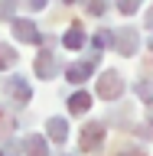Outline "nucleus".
Wrapping results in <instances>:
<instances>
[{"label":"nucleus","mask_w":153,"mask_h":156,"mask_svg":"<svg viewBox=\"0 0 153 156\" xmlns=\"http://www.w3.org/2000/svg\"><path fill=\"white\" fill-rule=\"evenodd\" d=\"M98 94L104 98V101H117V98L124 94V78L117 75V72H104V75L98 78Z\"/></svg>","instance_id":"nucleus-1"},{"label":"nucleus","mask_w":153,"mask_h":156,"mask_svg":"<svg viewBox=\"0 0 153 156\" xmlns=\"http://www.w3.org/2000/svg\"><path fill=\"white\" fill-rule=\"evenodd\" d=\"M114 49L121 52V55H134L137 49H140V36H137L134 26H121L114 33Z\"/></svg>","instance_id":"nucleus-2"},{"label":"nucleus","mask_w":153,"mask_h":156,"mask_svg":"<svg viewBox=\"0 0 153 156\" xmlns=\"http://www.w3.org/2000/svg\"><path fill=\"white\" fill-rule=\"evenodd\" d=\"M95 65H98V52L95 55H88L85 62H75V65H68V81H75V85H82V81H85L88 75H91V72H95Z\"/></svg>","instance_id":"nucleus-3"},{"label":"nucleus","mask_w":153,"mask_h":156,"mask_svg":"<svg viewBox=\"0 0 153 156\" xmlns=\"http://www.w3.org/2000/svg\"><path fill=\"white\" fill-rule=\"evenodd\" d=\"M101 140H104V127L101 124H88V127H82V140H78V143H82V150H98V146H101Z\"/></svg>","instance_id":"nucleus-4"},{"label":"nucleus","mask_w":153,"mask_h":156,"mask_svg":"<svg viewBox=\"0 0 153 156\" xmlns=\"http://www.w3.org/2000/svg\"><path fill=\"white\" fill-rule=\"evenodd\" d=\"M13 36L20 42H39V29L36 23H29V20H13Z\"/></svg>","instance_id":"nucleus-5"},{"label":"nucleus","mask_w":153,"mask_h":156,"mask_svg":"<svg viewBox=\"0 0 153 156\" xmlns=\"http://www.w3.org/2000/svg\"><path fill=\"white\" fill-rule=\"evenodd\" d=\"M56 72H59L56 52H39V58H36V75L39 78H52Z\"/></svg>","instance_id":"nucleus-6"},{"label":"nucleus","mask_w":153,"mask_h":156,"mask_svg":"<svg viewBox=\"0 0 153 156\" xmlns=\"http://www.w3.org/2000/svg\"><path fill=\"white\" fill-rule=\"evenodd\" d=\"M7 91H10V98H13L16 104H26L29 98H33V91H29V85H26V81H23V78H10Z\"/></svg>","instance_id":"nucleus-7"},{"label":"nucleus","mask_w":153,"mask_h":156,"mask_svg":"<svg viewBox=\"0 0 153 156\" xmlns=\"http://www.w3.org/2000/svg\"><path fill=\"white\" fill-rule=\"evenodd\" d=\"M88 107H91V94L88 91H75V94L68 98V111L72 114H85Z\"/></svg>","instance_id":"nucleus-8"},{"label":"nucleus","mask_w":153,"mask_h":156,"mask_svg":"<svg viewBox=\"0 0 153 156\" xmlns=\"http://www.w3.org/2000/svg\"><path fill=\"white\" fill-rule=\"evenodd\" d=\"M62 42H65V49H82L88 42V36H85V29H82V26H72L65 36H62Z\"/></svg>","instance_id":"nucleus-9"},{"label":"nucleus","mask_w":153,"mask_h":156,"mask_svg":"<svg viewBox=\"0 0 153 156\" xmlns=\"http://www.w3.org/2000/svg\"><path fill=\"white\" fill-rule=\"evenodd\" d=\"M46 127H49V136H52L56 143H62V140L68 136V124H65V117H52Z\"/></svg>","instance_id":"nucleus-10"},{"label":"nucleus","mask_w":153,"mask_h":156,"mask_svg":"<svg viewBox=\"0 0 153 156\" xmlns=\"http://www.w3.org/2000/svg\"><path fill=\"white\" fill-rule=\"evenodd\" d=\"M26 153H29V156H46V153H49V150H46V140H42L39 133L26 136Z\"/></svg>","instance_id":"nucleus-11"},{"label":"nucleus","mask_w":153,"mask_h":156,"mask_svg":"<svg viewBox=\"0 0 153 156\" xmlns=\"http://www.w3.org/2000/svg\"><path fill=\"white\" fill-rule=\"evenodd\" d=\"M134 94L144 101V104H153V81L147 78V81H137L134 85Z\"/></svg>","instance_id":"nucleus-12"},{"label":"nucleus","mask_w":153,"mask_h":156,"mask_svg":"<svg viewBox=\"0 0 153 156\" xmlns=\"http://www.w3.org/2000/svg\"><path fill=\"white\" fill-rule=\"evenodd\" d=\"M140 3H144V0H117V10H121L124 16H130V13L140 10Z\"/></svg>","instance_id":"nucleus-13"},{"label":"nucleus","mask_w":153,"mask_h":156,"mask_svg":"<svg viewBox=\"0 0 153 156\" xmlns=\"http://www.w3.org/2000/svg\"><path fill=\"white\" fill-rule=\"evenodd\" d=\"M104 46H114V33L111 29H101L95 36V49H104Z\"/></svg>","instance_id":"nucleus-14"},{"label":"nucleus","mask_w":153,"mask_h":156,"mask_svg":"<svg viewBox=\"0 0 153 156\" xmlns=\"http://www.w3.org/2000/svg\"><path fill=\"white\" fill-rule=\"evenodd\" d=\"M104 10H107V0H91L88 3V13H95V16H101Z\"/></svg>","instance_id":"nucleus-15"},{"label":"nucleus","mask_w":153,"mask_h":156,"mask_svg":"<svg viewBox=\"0 0 153 156\" xmlns=\"http://www.w3.org/2000/svg\"><path fill=\"white\" fill-rule=\"evenodd\" d=\"M13 58H16V52H10L7 46H0V68H3V65H10Z\"/></svg>","instance_id":"nucleus-16"},{"label":"nucleus","mask_w":153,"mask_h":156,"mask_svg":"<svg viewBox=\"0 0 153 156\" xmlns=\"http://www.w3.org/2000/svg\"><path fill=\"white\" fill-rule=\"evenodd\" d=\"M13 7L16 0H0V16H13Z\"/></svg>","instance_id":"nucleus-17"},{"label":"nucleus","mask_w":153,"mask_h":156,"mask_svg":"<svg viewBox=\"0 0 153 156\" xmlns=\"http://www.w3.org/2000/svg\"><path fill=\"white\" fill-rule=\"evenodd\" d=\"M16 153H20V150H16V143H7L3 150H0V156H16Z\"/></svg>","instance_id":"nucleus-18"},{"label":"nucleus","mask_w":153,"mask_h":156,"mask_svg":"<svg viewBox=\"0 0 153 156\" xmlns=\"http://www.w3.org/2000/svg\"><path fill=\"white\" fill-rule=\"evenodd\" d=\"M29 7H33V10H42V7H46V0H29Z\"/></svg>","instance_id":"nucleus-19"},{"label":"nucleus","mask_w":153,"mask_h":156,"mask_svg":"<svg viewBox=\"0 0 153 156\" xmlns=\"http://www.w3.org/2000/svg\"><path fill=\"white\" fill-rule=\"evenodd\" d=\"M147 26H153V10H150V16H147Z\"/></svg>","instance_id":"nucleus-20"},{"label":"nucleus","mask_w":153,"mask_h":156,"mask_svg":"<svg viewBox=\"0 0 153 156\" xmlns=\"http://www.w3.org/2000/svg\"><path fill=\"white\" fill-rule=\"evenodd\" d=\"M150 127H153V104H150Z\"/></svg>","instance_id":"nucleus-21"},{"label":"nucleus","mask_w":153,"mask_h":156,"mask_svg":"<svg viewBox=\"0 0 153 156\" xmlns=\"http://www.w3.org/2000/svg\"><path fill=\"white\" fill-rule=\"evenodd\" d=\"M150 49H153V39H150Z\"/></svg>","instance_id":"nucleus-22"}]
</instances>
